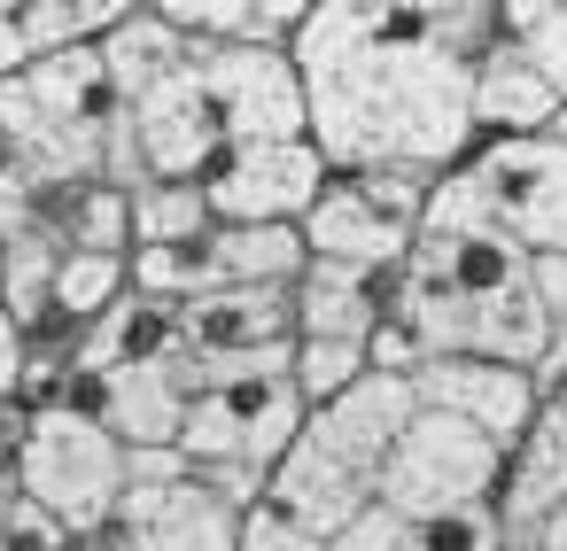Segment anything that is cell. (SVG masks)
<instances>
[{"label":"cell","instance_id":"cell-1","mask_svg":"<svg viewBox=\"0 0 567 551\" xmlns=\"http://www.w3.org/2000/svg\"><path fill=\"white\" fill-rule=\"evenodd\" d=\"M497 40V0H311L288 55L327 171L443 179L474 148V63Z\"/></svg>","mask_w":567,"mask_h":551},{"label":"cell","instance_id":"cell-2","mask_svg":"<svg viewBox=\"0 0 567 551\" xmlns=\"http://www.w3.org/2000/svg\"><path fill=\"white\" fill-rule=\"evenodd\" d=\"M389 319L412 326L427 357H497L536 373L551 357V319L536 303L528 257L497 233H435L420 226L412 257L389 272Z\"/></svg>","mask_w":567,"mask_h":551},{"label":"cell","instance_id":"cell-3","mask_svg":"<svg viewBox=\"0 0 567 551\" xmlns=\"http://www.w3.org/2000/svg\"><path fill=\"white\" fill-rule=\"evenodd\" d=\"M117 125H125V110H117V86H110L102 48L48 55L24 79L0 86V148H9V164H24L40 187L102 179Z\"/></svg>","mask_w":567,"mask_h":551},{"label":"cell","instance_id":"cell-4","mask_svg":"<svg viewBox=\"0 0 567 551\" xmlns=\"http://www.w3.org/2000/svg\"><path fill=\"white\" fill-rule=\"evenodd\" d=\"M435 233H497L520 257H567V148L544 141H474L427 202Z\"/></svg>","mask_w":567,"mask_h":551},{"label":"cell","instance_id":"cell-5","mask_svg":"<svg viewBox=\"0 0 567 551\" xmlns=\"http://www.w3.org/2000/svg\"><path fill=\"white\" fill-rule=\"evenodd\" d=\"M71 536H110L125 489H133V450L79 404H40L17 427V466H9Z\"/></svg>","mask_w":567,"mask_h":551},{"label":"cell","instance_id":"cell-6","mask_svg":"<svg viewBox=\"0 0 567 551\" xmlns=\"http://www.w3.org/2000/svg\"><path fill=\"white\" fill-rule=\"evenodd\" d=\"M505 443H489L482 427L451 419V412H412V427L396 435L389 466L373 474V497L404 520H443V512H474V505H497V481H505Z\"/></svg>","mask_w":567,"mask_h":551},{"label":"cell","instance_id":"cell-7","mask_svg":"<svg viewBox=\"0 0 567 551\" xmlns=\"http://www.w3.org/2000/svg\"><path fill=\"white\" fill-rule=\"evenodd\" d=\"M241 512L187 466V450H133V489L110 520V551H234Z\"/></svg>","mask_w":567,"mask_h":551},{"label":"cell","instance_id":"cell-8","mask_svg":"<svg viewBox=\"0 0 567 551\" xmlns=\"http://www.w3.org/2000/svg\"><path fill=\"white\" fill-rule=\"evenodd\" d=\"M303 396L288 373L272 381H226V388H203L187 396V419H179V450L195 466H249V474H272L288 458V443L303 435Z\"/></svg>","mask_w":567,"mask_h":551},{"label":"cell","instance_id":"cell-9","mask_svg":"<svg viewBox=\"0 0 567 551\" xmlns=\"http://www.w3.org/2000/svg\"><path fill=\"white\" fill-rule=\"evenodd\" d=\"M195 79H203V94L226 125V156L249 148V141H303L296 55H280V48H203L195 40Z\"/></svg>","mask_w":567,"mask_h":551},{"label":"cell","instance_id":"cell-10","mask_svg":"<svg viewBox=\"0 0 567 551\" xmlns=\"http://www.w3.org/2000/svg\"><path fill=\"white\" fill-rule=\"evenodd\" d=\"M327 179L334 171H327V156L303 133V141H249V148H234L203 179V195H210L218 226H303V210L327 195Z\"/></svg>","mask_w":567,"mask_h":551},{"label":"cell","instance_id":"cell-11","mask_svg":"<svg viewBox=\"0 0 567 551\" xmlns=\"http://www.w3.org/2000/svg\"><path fill=\"white\" fill-rule=\"evenodd\" d=\"M412 396L427 404V412H451V419H466V427H482L489 443H520L528 435V419H536V373H520V365H497V357H427L420 373H412Z\"/></svg>","mask_w":567,"mask_h":551},{"label":"cell","instance_id":"cell-12","mask_svg":"<svg viewBox=\"0 0 567 551\" xmlns=\"http://www.w3.org/2000/svg\"><path fill=\"white\" fill-rule=\"evenodd\" d=\"M79 412H94L125 450H172L179 443V419H187V381H179V350L172 357H148V365H125V373H94V381H71Z\"/></svg>","mask_w":567,"mask_h":551},{"label":"cell","instance_id":"cell-13","mask_svg":"<svg viewBox=\"0 0 567 551\" xmlns=\"http://www.w3.org/2000/svg\"><path fill=\"white\" fill-rule=\"evenodd\" d=\"M296 233H303V257H311V264H350V272H373V280H389V272L412 257V241H420V233L396 226L381 202H365V187L342 179V171L327 179V195L303 210Z\"/></svg>","mask_w":567,"mask_h":551},{"label":"cell","instance_id":"cell-14","mask_svg":"<svg viewBox=\"0 0 567 551\" xmlns=\"http://www.w3.org/2000/svg\"><path fill=\"white\" fill-rule=\"evenodd\" d=\"M567 505V388H551L544 404H536V419H528V435L513 443V458H505V481H497V528H505V543L513 551H528V536L551 520Z\"/></svg>","mask_w":567,"mask_h":551},{"label":"cell","instance_id":"cell-15","mask_svg":"<svg viewBox=\"0 0 567 551\" xmlns=\"http://www.w3.org/2000/svg\"><path fill=\"white\" fill-rule=\"evenodd\" d=\"M412 412H420V396H412V381H389V373H365L358 388H342L334 404H319L311 419H303V435L327 450V458H342L350 474H381L389 466V450H396V435L412 427Z\"/></svg>","mask_w":567,"mask_h":551},{"label":"cell","instance_id":"cell-16","mask_svg":"<svg viewBox=\"0 0 567 551\" xmlns=\"http://www.w3.org/2000/svg\"><path fill=\"white\" fill-rule=\"evenodd\" d=\"M265 505H272L288 528H303L311 543H327L334 528H350V520L373 505V481H365V474H350L342 458H327L311 435H296V443H288V458L265 474Z\"/></svg>","mask_w":567,"mask_h":551},{"label":"cell","instance_id":"cell-17","mask_svg":"<svg viewBox=\"0 0 567 551\" xmlns=\"http://www.w3.org/2000/svg\"><path fill=\"white\" fill-rule=\"evenodd\" d=\"M559 110L567 102L551 94V79L513 40H497L474 63V141H544L559 125Z\"/></svg>","mask_w":567,"mask_h":551},{"label":"cell","instance_id":"cell-18","mask_svg":"<svg viewBox=\"0 0 567 551\" xmlns=\"http://www.w3.org/2000/svg\"><path fill=\"white\" fill-rule=\"evenodd\" d=\"M288 311H296V342H365L389 319V280L350 264H303L288 280Z\"/></svg>","mask_w":567,"mask_h":551},{"label":"cell","instance_id":"cell-19","mask_svg":"<svg viewBox=\"0 0 567 551\" xmlns=\"http://www.w3.org/2000/svg\"><path fill=\"white\" fill-rule=\"evenodd\" d=\"M156 17L203 48H296L311 0H156Z\"/></svg>","mask_w":567,"mask_h":551},{"label":"cell","instance_id":"cell-20","mask_svg":"<svg viewBox=\"0 0 567 551\" xmlns=\"http://www.w3.org/2000/svg\"><path fill=\"white\" fill-rule=\"evenodd\" d=\"M40 233L63 257H133V202L110 179H79V187H48L40 195Z\"/></svg>","mask_w":567,"mask_h":551},{"label":"cell","instance_id":"cell-21","mask_svg":"<svg viewBox=\"0 0 567 551\" xmlns=\"http://www.w3.org/2000/svg\"><path fill=\"white\" fill-rule=\"evenodd\" d=\"M203 257H210V280L218 288H288L311 264L296 226H210L203 233Z\"/></svg>","mask_w":567,"mask_h":551},{"label":"cell","instance_id":"cell-22","mask_svg":"<svg viewBox=\"0 0 567 551\" xmlns=\"http://www.w3.org/2000/svg\"><path fill=\"white\" fill-rule=\"evenodd\" d=\"M172 319H179V311H164V303H148V295H125L117 311H102V319L79 334V381L125 373V365H148V357H172V350H179V342H172Z\"/></svg>","mask_w":567,"mask_h":551},{"label":"cell","instance_id":"cell-23","mask_svg":"<svg viewBox=\"0 0 567 551\" xmlns=\"http://www.w3.org/2000/svg\"><path fill=\"white\" fill-rule=\"evenodd\" d=\"M125 17H133V0H17V24L40 63L71 55V48H102Z\"/></svg>","mask_w":567,"mask_h":551},{"label":"cell","instance_id":"cell-24","mask_svg":"<svg viewBox=\"0 0 567 551\" xmlns=\"http://www.w3.org/2000/svg\"><path fill=\"white\" fill-rule=\"evenodd\" d=\"M125 202H133V249H179L218 226L203 179H141Z\"/></svg>","mask_w":567,"mask_h":551},{"label":"cell","instance_id":"cell-25","mask_svg":"<svg viewBox=\"0 0 567 551\" xmlns=\"http://www.w3.org/2000/svg\"><path fill=\"white\" fill-rule=\"evenodd\" d=\"M133 295V257H63L55 264V326H94L102 311H117Z\"/></svg>","mask_w":567,"mask_h":551},{"label":"cell","instance_id":"cell-26","mask_svg":"<svg viewBox=\"0 0 567 551\" xmlns=\"http://www.w3.org/2000/svg\"><path fill=\"white\" fill-rule=\"evenodd\" d=\"M55 264H63V249H55L48 233L0 249V311H9L24 334L48 326V311H55Z\"/></svg>","mask_w":567,"mask_h":551},{"label":"cell","instance_id":"cell-27","mask_svg":"<svg viewBox=\"0 0 567 551\" xmlns=\"http://www.w3.org/2000/svg\"><path fill=\"white\" fill-rule=\"evenodd\" d=\"M497 24L567 102V0H497Z\"/></svg>","mask_w":567,"mask_h":551},{"label":"cell","instance_id":"cell-28","mask_svg":"<svg viewBox=\"0 0 567 551\" xmlns=\"http://www.w3.org/2000/svg\"><path fill=\"white\" fill-rule=\"evenodd\" d=\"M365 373H373V365H365V342H296V357H288V381H296L303 412L334 404V396L358 388Z\"/></svg>","mask_w":567,"mask_h":551},{"label":"cell","instance_id":"cell-29","mask_svg":"<svg viewBox=\"0 0 567 551\" xmlns=\"http://www.w3.org/2000/svg\"><path fill=\"white\" fill-rule=\"evenodd\" d=\"M71 528L17 481V474H0V551H63Z\"/></svg>","mask_w":567,"mask_h":551},{"label":"cell","instance_id":"cell-30","mask_svg":"<svg viewBox=\"0 0 567 551\" xmlns=\"http://www.w3.org/2000/svg\"><path fill=\"white\" fill-rule=\"evenodd\" d=\"M404 551H513V543H505V528H497V512H489V505H474V512H443V520H412V536H404Z\"/></svg>","mask_w":567,"mask_h":551},{"label":"cell","instance_id":"cell-31","mask_svg":"<svg viewBox=\"0 0 567 551\" xmlns=\"http://www.w3.org/2000/svg\"><path fill=\"white\" fill-rule=\"evenodd\" d=\"M40 195H48V187H40L24 164L0 156V249H17V241L40 233Z\"/></svg>","mask_w":567,"mask_h":551},{"label":"cell","instance_id":"cell-32","mask_svg":"<svg viewBox=\"0 0 567 551\" xmlns=\"http://www.w3.org/2000/svg\"><path fill=\"white\" fill-rule=\"evenodd\" d=\"M404 536H412V520H404V512H389V505L373 497L350 528H334V536H327V551H404Z\"/></svg>","mask_w":567,"mask_h":551},{"label":"cell","instance_id":"cell-33","mask_svg":"<svg viewBox=\"0 0 567 551\" xmlns=\"http://www.w3.org/2000/svg\"><path fill=\"white\" fill-rule=\"evenodd\" d=\"M234 551H327V543H311L303 528H288L272 505H257V512H241V543Z\"/></svg>","mask_w":567,"mask_h":551},{"label":"cell","instance_id":"cell-34","mask_svg":"<svg viewBox=\"0 0 567 551\" xmlns=\"http://www.w3.org/2000/svg\"><path fill=\"white\" fill-rule=\"evenodd\" d=\"M528 280H536V303H544L551 334H567V257H528Z\"/></svg>","mask_w":567,"mask_h":551},{"label":"cell","instance_id":"cell-35","mask_svg":"<svg viewBox=\"0 0 567 551\" xmlns=\"http://www.w3.org/2000/svg\"><path fill=\"white\" fill-rule=\"evenodd\" d=\"M40 55H32V40H24V24H17V0H0V86L9 79H24Z\"/></svg>","mask_w":567,"mask_h":551},{"label":"cell","instance_id":"cell-36","mask_svg":"<svg viewBox=\"0 0 567 551\" xmlns=\"http://www.w3.org/2000/svg\"><path fill=\"white\" fill-rule=\"evenodd\" d=\"M17 381H24V326L0 311V412L17 404Z\"/></svg>","mask_w":567,"mask_h":551},{"label":"cell","instance_id":"cell-37","mask_svg":"<svg viewBox=\"0 0 567 551\" xmlns=\"http://www.w3.org/2000/svg\"><path fill=\"white\" fill-rule=\"evenodd\" d=\"M17 427H24V404H9V412H0V474L17 466Z\"/></svg>","mask_w":567,"mask_h":551},{"label":"cell","instance_id":"cell-38","mask_svg":"<svg viewBox=\"0 0 567 551\" xmlns=\"http://www.w3.org/2000/svg\"><path fill=\"white\" fill-rule=\"evenodd\" d=\"M528 551H567V505H559V512H551V520L528 536Z\"/></svg>","mask_w":567,"mask_h":551},{"label":"cell","instance_id":"cell-39","mask_svg":"<svg viewBox=\"0 0 567 551\" xmlns=\"http://www.w3.org/2000/svg\"><path fill=\"white\" fill-rule=\"evenodd\" d=\"M63 551H110V536H71Z\"/></svg>","mask_w":567,"mask_h":551},{"label":"cell","instance_id":"cell-40","mask_svg":"<svg viewBox=\"0 0 567 551\" xmlns=\"http://www.w3.org/2000/svg\"><path fill=\"white\" fill-rule=\"evenodd\" d=\"M551 141H559V148H567V110H559V125H551Z\"/></svg>","mask_w":567,"mask_h":551}]
</instances>
